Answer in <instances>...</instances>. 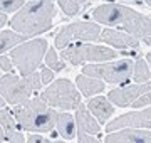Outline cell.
Here are the masks:
<instances>
[{
    "label": "cell",
    "instance_id": "2e32d148",
    "mask_svg": "<svg viewBox=\"0 0 151 143\" xmlns=\"http://www.w3.org/2000/svg\"><path fill=\"white\" fill-rule=\"evenodd\" d=\"M87 110L91 111V115L96 116L99 123H106V121L111 118V115H113V111H114L111 101L106 99V98H103V96L89 99V103H87Z\"/></svg>",
    "mask_w": 151,
    "mask_h": 143
},
{
    "label": "cell",
    "instance_id": "f546056e",
    "mask_svg": "<svg viewBox=\"0 0 151 143\" xmlns=\"http://www.w3.org/2000/svg\"><path fill=\"white\" fill-rule=\"evenodd\" d=\"M7 24V15L5 14H0V27H4Z\"/></svg>",
    "mask_w": 151,
    "mask_h": 143
},
{
    "label": "cell",
    "instance_id": "44dd1931",
    "mask_svg": "<svg viewBox=\"0 0 151 143\" xmlns=\"http://www.w3.org/2000/svg\"><path fill=\"white\" fill-rule=\"evenodd\" d=\"M45 64L49 66V69L52 71H64L65 69V64L59 61V56L55 52V49H47V56H45Z\"/></svg>",
    "mask_w": 151,
    "mask_h": 143
},
{
    "label": "cell",
    "instance_id": "e0dca14e",
    "mask_svg": "<svg viewBox=\"0 0 151 143\" xmlns=\"http://www.w3.org/2000/svg\"><path fill=\"white\" fill-rule=\"evenodd\" d=\"M76 83H77V86H79V89H81V93L84 96H92V94L103 93L104 86H106V83H103L101 79L92 77V76H86V74L77 76Z\"/></svg>",
    "mask_w": 151,
    "mask_h": 143
},
{
    "label": "cell",
    "instance_id": "484cf974",
    "mask_svg": "<svg viewBox=\"0 0 151 143\" xmlns=\"http://www.w3.org/2000/svg\"><path fill=\"white\" fill-rule=\"evenodd\" d=\"M76 136H77V140L81 143H84V142H89V143H96L97 142V138H94V136H89V133H86V131H79L76 133Z\"/></svg>",
    "mask_w": 151,
    "mask_h": 143
},
{
    "label": "cell",
    "instance_id": "4316f807",
    "mask_svg": "<svg viewBox=\"0 0 151 143\" xmlns=\"http://www.w3.org/2000/svg\"><path fill=\"white\" fill-rule=\"evenodd\" d=\"M0 67H2L4 71H7V72L14 71V69H12V61L9 59L7 56H0Z\"/></svg>",
    "mask_w": 151,
    "mask_h": 143
},
{
    "label": "cell",
    "instance_id": "ba28073f",
    "mask_svg": "<svg viewBox=\"0 0 151 143\" xmlns=\"http://www.w3.org/2000/svg\"><path fill=\"white\" fill-rule=\"evenodd\" d=\"M99 39V25L92 22H74L60 29L55 35V47L64 49L72 40H96Z\"/></svg>",
    "mask_w": 151,
    "mask_h": 143
},
{
    "label": "cell",
    "instance_id": "7402d4cb",
    "mask_svg": "<svg viewBox=\"0 0 151 143\" xmlns=\"http://www.w3.org/2000/svg\"><path fill=\"white\" fill-rule=\"evenodd\" d=\"M59 2L60 9L64 10V14L67 17H74L79 14V9H81V5L76 2V0H57Z\"/></svg>",
    "mask_w": 151,
    "mask_h": 143
},
{
    "label": "cell",
    "instance_id": "7a4b0ae2",
    "mask_svg": "<svg viewBox=\"0 0 151 143\" xmlns=\"http://www.w3.org/2000/svg\"><path fill=\"white\" fill-rule=\"evenodd\" d=\"M55 15V5L52 0H39L29 2L17 12L10 20L12 29L22 35H35L42 34L52 27Z\"/></svg>",
    "mask_w": 151,
    "mask_h": 143
},
{
    "label": "cell",
    "instance_id": "5bb4252c",
    "mask_svg": "<svg viewBox=\"0 0 151 143\" xmlns=\"http://www.w3.org/2000/svg\"><path fill=\"white\" fill-rule=\"evenodd\" d=\"M0 125L5 130V142H14V143H24L25 136L17 130V120H14V116L9 110H0Z\"/></svg>",
    "mask_w": 151,
    "mask_h": 143
},
{
    "label": "cell",
    "instance_id": "836d02e7",
    "mask_svg": "<svg viewBox=\"0 0 151 143\" xmlns=\"http://www.w3.org/2000/svg\"><path fill=\"white\" fill-rule=\"evenodd\" d=\"M139 2H143V4H146V5H150V0H139Z\"/></svg>",
    "mask_w": 151,
    "mask_h": 143
},
{
    "label": "cell",
    "instance_id": "d6a6232c",
    "mask_svg": "<svg viewBox=\"0 0 151 143\" xmlns=\"http://www.w3.org/2000/svg\"><path fill=\"white\" fill-rule=\"evenodd\" d=\"M76 2H77L79 5H82V4H87V0H76Z\"/></svg>",
    "mask_w": 151,
    "mask_h": 143
},
{
    "label": "cell",
    "instance_id": "f1b7e54d",
    "mask_svg": "<svg viewBox=\"0 0 151 143\" xmlns=\"http://www.w3.org/2000/svg\"><path fill=\"white\" fill-rule=\"evenodd\" d=\"M29 142L32 143V142H37V143H47L49 140L47 138H44V136H39V135H30V136L27 138Z\"/></svg>",
    "mask_w": 151,
    "mask_h": 143
},
{
    "label": "cell",
    "instance_id": "ffe728a7",
    "mask_svg": "<svg viewBox=\"0 0 151 143\" xmlns=\"http://www.w3.org/2000/svg\"><path fill=\"white\" fill-rule=\"evenodd\" d=\"M131 77L134 79V83H148L150 81V67H148V62L139 59L133 64V74Z\"/></svg>",
    "mask_w": 151,
    "mask_h": 143
},
{
    "label": "cell",
    "instance_id": "1f68e13d",
    "mask_svg": "<svg viewBox=\"0 0 151 143\" xmlns=\"http://www.w3.org/2000/svg\"><path fill=\"white\" fill-rule=\"evenodd\" d=\"M4 106H5V101H4V98H2V96H0V108H4Z\"/></svg>",
    "mask_w": 151,
    "mask_h": 143
},
{
    "label": "cell",
    "instance_id": "6da1fadb",
    "mask_svg": "<svg viewBox=\"0 0 151 143\" xmlns=\"http://www.w3.org/2000/svg\"><path fill=\"white\" fill-rule=\"evenodd\" d=\"M92 19L97 24L123 29L138 39H145V44L150 46V17L141 15L129 7L121 4H103L92 10Z\"/></svg>",
    "mask_w": 151,
    "mask_h": 143
},
{
    "label": "cell",
    "instance_id": "9c48e42d",
    "mask_svg": "<svg viewBox=\"0 0 151 143\" xmlns=\"http://www.w3.org/2000/svg\"><path fill=\"white\" fill-rule=\"evenodd\" d=\"M32 93L34 91L25 81V77L20 79L14 74H5L0 77V96H4L10 105H20L27 101Z\"/></svg>",
    "mask_w": 151,
    "mask_h": 143
},
{
    "label": "cell",
    "instance_id": "ac0fdd59",
    "mask_svg": "<svg viewBox=\"0 0 151 143\" xmlns=\"http://www.w3.org/2000/svg\"><path fill=\"white\" fill-rule=\"evenodd\" d=\"M55 126L57 131L64 140H72L76 136V121L69 113H60L55 118Z\"/></svg>",
    "mask_w": 151,
    "mask_h": 143
},
{
    "label": "cell",
    "instance_id": "83f0119b",
    "mask_svg": "<svg viewBox=\"0 0 151 143\" xmlns=\"http://www.w3.org/2000/svg\"><path fill=\"white\" fill-rule=\"evenodd\" d=\"M52 79H54L52 69H45V67H44L42 72H40V81H42V83H50Z\"/></svg>",
    "mask_w": 151,
    "mask_h": 143
},
{
    "label": "cell",
    "instance_id": "4fadbf2b",
    "mask_svg": "<svg viewBox=\"0 0 151 143\" xmlns=\"http://www.w3.org/2000/svg\"><path fill=\"white\" fill-rule=\"evenodd\" d=\"M101 42L118 47V49H136L139 46V39L131 35L128 32H121V30H114V29H104L103 34H99Z\"/></svg>",
    "mask_w": 151,
    "mask_h": 143
},
{
    "label": "cell",
    "instance_id": "277c9868",
    "mask_svg": "<svg viewBox=\"0 0 151 143\" xmlns=\"http://www.w3.org/2000/svg\"><path fill=\"white\" fill-rule=\"evenodd\" d=\"M47 49H49V42L45 39H34L30 42L25 40L24 44L12 49L10 61L17 66V69L22 76H27L39 67Z\"/></svg>",
    "mask_w": 151,
    "mask_h": 143
},
{
    "label": "cell",
    "instance_id": "8fae6325",
    "mask_svg": "<svg viewBox=\"0 0 151 143\" xmlns=\"http://www.w3.org/2000/svg\"><path fill=\"white\" fill-rule=\"evenodd\" d=\"M150 91V83H143V84H131V86H126V88H118L113 89L111 93L108 94L109 101L116 106H129L133 101H134L138 96H141L143 93Z\"/></svg>",
    "mask_w": 151,
    "mask_h": 143
},
{
    "label": "cell",
    "instance_id": "603a6c76",
    "mask_svg": "<svg viewBox=\"0 0 151 143\" xmlns=\"http://www.w3.org/2000/svg\"><path fill=\"white\" fill-rule=\"evenodd\" d=\"M24 5V0H0V14L15 12Z\"/></svg>",
    "mask_w": 151,
    "mask_h": 143
},
{
    "label": "cell",
    "instance_id": "9a60e30c",
    "mask_svg": "<svg viewBox=\"0 0 151 143\" xmlns=\"http://www.w3.org/2000/svg\"><path fill=\"white\" fill-rule=\"evenodd\" d=\"M76 125L81 131H86V133H91V135H97L101 131L99 128V123L94 120V116L91 115V111L87 110L84 105H77V110H76Z\"/></svg>",
    "mask_w": 151,
    "mask_h": 143
},
{
    "label": "cell",
    "instance_id": "52a82bcc",
    "mask_svg": "<svg viewBox=\"0 0 151 143\" xmlns=\"http://www.w3.org/2000/svg\"><path fill=\"white\" fill-rule=\"evenodd\" d=\"M62 59L70 62L72 66L82 64V62H104V61H113L118 57V52L109 47L103 46H91V44H79L72 47H64L62 51Z\"/></svg>",
    "mask_w": 151,
    "mask_h": 143
},
{
    "label": "cell",
    "instance_id": "3957f363",
    "mask_svg": "<svg viewBox=\"0 0 151 143\" xmlns=\"http://www.w3.org/2000/svg\"><path fill=\"white\" fill-rule=\"evenodd\" d=\"M14 116L24 130L30 133H47L54 130L57 113L47 108L40 98H29L20 105H15Z\"/></svg>",
    "mask_w": 151,
    "mask_h": 143
},
{
    "label": "cell",
    "instance_id": "4dcf8cb0",
    "mask_svg": "<svg viewBox=\"0 0 151 143\" xmlns=\"http://www.w3.org/2000/svg\"><path fill=\"white\" fill-rule=\"evenodd\" d=\"M0 142H5V133H4V128L0 125Z\"/></svg>",
    "mask_w": 151,
    "mask_h": 143
},
{
    "label": "cell",
    "instance_id": "8992f818",
    "mask_svg": "<svg viewBox=\"0 0 151 143\" xmlns=\"http://www.w3.org/2000/svg\"><path fill=\"white\" fill-rule=\"evenodd\" d=\"M40 99L59 110H74L81 103V94L69 79H57L40 94Z\"/></svg>",
    "mask_w": 151,
    "mask_h": 143
},
{
    "label": "cell",
    "instance_id": "cb8c5ba5",
    "mask_svg": "<svg viewBox=\"0 0 151 143\" xmlns=\"http://www.w3.org/2000/svg\"><path fill=\"white\" fill-rule=\"evenodd\" d=\"M25 77V81L29 83V86L32 88V91H37V89H40V86H42V81H40V74H37V72L34 71L30 72V74H27Z\"/></svg>",
    "mask_w": 151,
    "mask_h": 143
},
{
    "label": "cell",
    "instance_id": "d4e9b609",
    "mask_svg": "<svg viewBox=\"0 0 151 143\" xmlns=\"http://www.w3.org/2000/svg\"><path fill=\"white\" fill-rule=\"evenodd\" d=\"M131 105L134 106V108H141V106H150V91H146V93H143L141 96H138V98L131 103Z\"/></svg>",
    "mask_w": 151,
    "mask_h": 143
},
{
    "label": "cell",
    "instance_id": "5b68a950",
    "mask_svg": "<svg viewBox=\"0 0 151 143\" xmlns=\"http://www.w3.org/2000/svg\"><path fill=\"white\" fill-rule=\"evenodd\" d=\"M133 61L131 59H119L114 62H97L91 66H84V74L92 76L97 79H104L111 84H124L131 79L133 74Z\"/></svg>",
    "mask_w": 151,
    "mask_h": 143
},
{
    "label": "cell",
    "instance_id": "d6986e66",
    "mask_svg": "<svg viewBox=\"0 0 151 143\" xmlns=\"http://www.w3.org/2000/svg\"><path fill=\"white\" fill-rule=\"evenodd\" d=\"M27 40V35H22V34H17L14 30H2L0 32V54L5 52L7 49L14 47L19 42H25Z\"/></svg>",
    "mask_w": 151,
    "mask_h": 143
},
{
    "label": "cell",
    "instance_id": "30bf717a",
    "mask_svg": "<svg viewBox=\"0 0 151 143\" xmlns=\"http://www.w3.org/2000/svg\"><path fill=\"white\" fill-rule=\"evenodd\" d=\"M151 125V111L148 106L141 111H133L128 115H123L116 118L114 121L106 125V131H114V130H121V128H150Z\"/></svg>",
    "mask_w": 151,
    "mask_h": 143
},
{
    "label": "cell",
    "instance_id": "7c38bea8",
    "mask_svg": "<svg viewBox=\"0 0 151 143\" xmlns=\"http://www.w3.org/2000/svg\"><path fill=\"white\" fill-rule=\"evenodd\" d=\"M151 133L148 128H121V131L114 130L109 131L108 136L104 138L108 143H148Z\"/></svg>",
    "mask_w": 151,
    "mask_h": 143
}]
</instances>
